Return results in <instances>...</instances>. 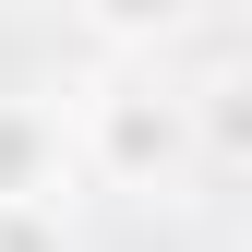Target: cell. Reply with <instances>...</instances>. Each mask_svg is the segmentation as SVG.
Masks as SVG:
<instances>
[{
  "label": "cell",
  "mask_w": 252,
  "mask_h": 252,
  "mask_svg": "<svg viewBox=\"0 0 252 252\" xmlns=\"http://www.w3.org/2000/svg\"><path fill=\"white\" fill-rule=\"evenodd\" d=\"M84 168L108 192H180L192 180V108L168 72H108L84 96Z\"/></svg>",
  "instance_id": "6da1fadb"
},
{
  "label": "cell",
  "mask_w": 252,
  "mask_h": 252,
  "mask_svg": "<svg viewBox=\"0 0 252 252\" xmlns=\"http://www.w3.org/2000/svg\"><path fill=\"white\" fill-rule=\"evenodd\" d=\"M60 168H72L60 120H48L36 96H0V204H48V216H60Z\"/></svg>",
  "instance_id": "7a4b0ae2"
},
{
  "label": "cell",
  "mask_w": 252,
  "mask_h": 252,
  "mask_svg": "<svg viewBox=\"0 0 252 252\" xmlns=\"http://www.w3.org/2000/svg\"><path fill=\"white\" fill-rule=\"evenodd\" d=\"M180 24H192V12H168V0H156V12H144V0H96L84 36H96V48H168Z\"/></svg>",
  "instance_id": "3957f363"
},
{
  "label": "cell",
  "mask_w": 252,
  "mask_h": 252,
  "mask_svg": "<svg viewBox=\"0 0 252 252\" xmlns=\"http://www.w3.org/2000/svg\"><path fill=\"white\" fill-rule=\"evenodd\" d=\"M0 252H72L48 204H0Z\"/></svg>",
  "instance_id": "277c9868"
}]
</instances>
